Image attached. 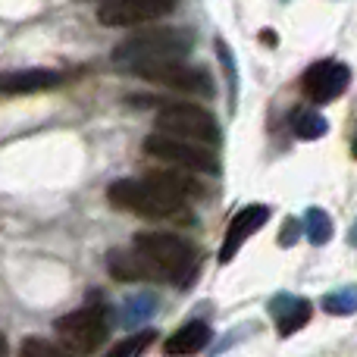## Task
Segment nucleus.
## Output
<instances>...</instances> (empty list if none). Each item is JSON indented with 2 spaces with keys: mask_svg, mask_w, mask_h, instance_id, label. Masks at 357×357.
Returning <instances> with one entry per match:
<instances>
[{
  "mask_svg": "<svg viewBox=\"0 0 357 357\" xmlns=\"http://www.w3.org/2000/svg\"><path fill=\"white\" fill-rule=\"evenodd\" d=\"M132 248L148 260V266L154 270V279H167L178 289H185V282L195 273V248L173 232H138Z\"/></svg>",
  "mask_w": 357,
  "mask_h": 357,
  "instance_id": "obj_1",
  "label": "nucleus"
},
{
  "mask_svg": "<svg viewBox=\"0 0 357 357\" xmlns=\"http://www.w3.org/2000/svg\"><path fill=\"white\" fill-rule=\"evenodd\" d=\"M191 47H195V38L185 29H144L116 44L110 60L123 69H132L138 63L160 60V56H185Z\"/></svg>",
  "mask_w": 357,
  "mask_h": 357,
  "instance_id": "obj_2",
  "label": "nucleus"
},
{
  "mask_svg": "<svg viewBox=\"0 0 357 357\" xmlns=\"http://www.w3.org/2000/svg\"><path fill=\"white\" fill-rule=\"evenodd\" d=\"M107 201L113 207H119L123 213H135V216H144V220H178L185 210V204L169 201L148 178H142V182L138 178H116L107 188Z\"/></svg>",
  "mask_w": 357,
  "mask_h": 357,
  "instance_id": "obj_3",
  "label": "nucleus"
},
{
  "mask_svg": "<svg viewBox=\"0 0 357 357\" xmlns=\"http://www.w3.org/2000/svg\"><path fill=\"white\" fill-rule=\"evenodd\" d=\"M56 335H60V345L69 348V354H88L98 351L107 342L110 333V314H107L104 304H85V307L73 310V314L60 317L54 323Z\"/></svg>",
  "mask_w": 357,
  "mask_h": 357,
  "instance_id": "obj_4",
  "label": "nucleus"
},
{
  "mask_svg": "<svg viewBox=\"0 0 357 357\" xmlns=\"http://www.w3.org/2000/svg\"><path fill=\"white\" fill-rule=\"evenodd\" d=\"M129 73H135L144 82H154V85H167L182 94H195V98H210L213 94V79L204 69L182 63V56H160V60L138 63Z\"/></svg>",
  "mask_w": 357,
  "mask_h": 357,
  "instance_id": "obj_5",
  "label": "nucleus"
},
{
  "mask_svg": "<svg viewBox=\"0 0 357 357\" xmlns=\"http://www.w3.org/2000/svg\"><path fill=\"white\" fill-rule=\"evenodd\" d=\"M144 151H148L154 160H163L169 167H182L188 173H216L220 163H216L213 151L201 142H188V138L178 135H167V132H157V135H148L144 142Z\"/></svg>",
  "mask_w": 357,
  "mask_h": 357,
  "instance_id": "obj_6",
  "label": "nucleus"
},
{
  "mask_svg": "<svg viewBox=\"0 0 357 357\" xmlns=\"http://www.w3.org/2000/svg\"><path fill=\"white\" fill-rule=\"evenodd\" d=\"M157 132L188 138V142L216 144L220 142V126L213 113H207L197 104H163L157 110Z\"/></svg>",
  "mask_w": 357,
  "mask_h": 357,
  "instance_id": "obj_7",
  "label": "nucleus"
},
{
  "mask_svg": "<svg viewBox=\"0 0 357 357\" xmlns=\"http://www.w3.org/2000/svg\"><path fill=\"white\" fill-rule=\"evenodd\" d=\"M176 10V0H100L98 19L110 29H129V25H148Z\"/></svg>",
  "mask_w": 357,
  "mask_h": 357,
  "instance_id": "obj_8",
  "label": "nucleus"
},
{
  "mask_svg": "<svg viewBox=\"0 0 357 357\" xmlns=\"http://www.w3.org/2000/svg\"><path fill=\"white\" fill-rule=\"evenodd\" d=\"M351 85V69L339 60H320L314 66H307L301 79V91L314 104H329V100L342 98Z\"/></svg>",
  "mask_w": 357,
  "mask_h": 357,
  "instance_id": "obj_9",
  "label": "nucleus"
},
{
  "mask_svg": "<svg viewBox=\"0 0 357 357\" xmlns=\"http://www.w3.org/2000/svg\"><path fill=\"white\" fill-rule=\"evenodd\" d=\"M266 220H270V207H266V204H248V207H241L226 229V238H222V248H220V264H229V260L238 254V248L245 245Z\"/></svg>",
  "mask_w": 357,
  "mask_h": 357,
  "instance_id": "obj_10",
  "label": "nucleus"
},
{
  "mask_svg": "<svg viewBox=\"0 0 357 357\" xmlns=\"http://www.w3.org/2000/svg\"><path fill=\"white\" fill-rule=\"evenodd\" d=\"M63 85L56 69H22V73H0V98H22V94L54 91Z\"/></svg>",
  "mask_w": 357,
  "mask_h": 357,
  "instance_id": "obj_11",
  "label": "nucleus"
},
{
  "mask_svg": "<svg viewBox=\"0 0 357 357\" xmlns=\"http://www.w3.org/2000/svg\"><path fill=\"white\" fill-rule=\"evenodd\" d=\"M144 178H148L160 195H167L169 201H176V204H191V201H197V197L207 195V188H204L195 176H188V169H182V167H176V169H151Z\"/></svg>",
  "mask_w": 357,
  "mask_h": 357,
  "instance_id": "obj_12",
  "label": "nucleus"
},
{
  "mask_svg": "<svg viewBox=\"0 0 357 357\" xmlns=\"http://www.w3.org/2000/svg\"><path fill=\"white\" fill-rule=\"evenodd\" d=\"M270 310H273V320H276L279 335H295L298 329L307 326L310 314H314V310H310V304L304 301V298H295V295L273 298Z\"/></svg>",
  "mask_w": 357,
  "mask_h": 357,
  "instance_id": "obj_13",
  "label": "nucleus"
},
{
  "mask_svg": "<svg viewBox=\"0 0 357 357\" xmlns=\"http://www.w3.org/2000/svg\"><path fill=\"white\" fill-rule=\"evenodd\" d=\"M110 276L119 282H138V279H154V270L148 266V260L132 248V251H113L110 254Z\"/></svg>",
  "mask_w": 357,
  "mask_h": 357,
  "instance_id": "obj_14",
  "label": "nucleus"
},
{
  "mask_svg": "<svg viewBox=\"0 0 357 357\" xmlns=\"http://www.w3.org/2000/svg\"><path fill=\"white\" fill-rule=\"evenodd\" d=\"M207 342H210V326L201 320H191V323H185V326H178L163 348H167V354H195V351H201Z\"/></svg>",
  "mask_w": 357,
  "mask_h": 357,
  "instance_id": "obj_15",
  "label": "nucleus"
},
{
  "mask_svg": "<svg viewBox=\"0 0 357 357\" xmlns=\"http://www.w3.org/2000/svg\"><path fill=\"white\" fill-rule=\"evenodd\" d=\"M157 310V295H151V291H135V295H129L123 304H119V323H123L126 329H138L144 320H151Z\"/></svg>",
  "mask_w": 357,
  "mask_h": 357,
  "instance_id": "obj_16",
  "label": "nucleus"
},
{
  "mask_svg": "<svg viewBox=\"0 0 357 357\" xmlns=\"http://www.w3.org/2000/svg\"><path fill=\"white\" fill-rule=\"evenodd\" d=\"M291 129H295V135L301 142H317V138H323L329 132V123L323 119V113L310 110V107H298L291 113Z\"/></svg>",
  "mask_w": 357,
  "mask_h": 357,
  "instance_id": "obj_17",
  "label": "nucleus"
},
{
  "mask_svg": "<svg viewBox=\"0 0 357 357\" xmlns=\"http://www.w3.org/2000/svg\"><path fill=\"white\" fill-rule=\"evenodd\" d=\"M304 235L310 238V245H326L333 238V220H329L326 210L310 207L304 213Z\"/></svg>",
  "mask_w": 357,
  "mask_h": 357,
  "instance_id": "obj_18",
  "label": "nucleus"
},
{
  "mask_svg": "<svg viewBox=\"0 0 357 357\" xmlns=\"http://www.w3.org/2000/svg\"><path fill=\"white\" fill-rule=\"evenodd\" d=\"M323 310L333 317H348L357 310V289H339L323 298Z\"/></svg>",
  "mask_w": 357,
  "mask_h": 357,
  "instance_id": "obj_19",
  "label": "nucleus"
},
{
  "mask_svg": "<svg viewBox=\"0 0 357 357\" xmlns=\"http://www.w3.org/2000/svg\"><path fill=\"white\" fill-rule=\"evenodd\" d=\"M154 329H144V333H138V335H129L126 342H119V345H113V357H129V354H142V351H148L151 345H154Z\"/></svg>",
  "mask_w": 357,
  "mask_h": 357,
  "instance_id": "obj_20",
  "label": "nucleus"
},
{
  "mask_svg": "<svg viewBox=\"0 0 357 357\" xmlns=\"http://www.w3.org/2000/svg\"><path fill=\"white\" fill-rule=\"evenodd\" d=\"M19 354H25V357H63V354H69V348L54 345V342H44V339H25L22 348H19Z\"/></svg>",
  "mask_w": 357,
  "mask_h": 357,
  "instance_id": "obj_21",
  "label": "nucleus"
},
{
  "mask_svg": "<svg viewBox=\"0 0 357 357\" xmlns=\"http://www.w3.org/2000/svg\"><path fill=\"white\" fill-rule=\"evenodd\" d=\"M298 232H301V222L298 220H285L282 222V235H279V245H295L298 241Z\"/></svg>",
  "mask_w": 357,
  "mask_h": 357,
  "instance_id": "obj_22",
  "label": "nucleus"
},
{
  "mask_svg": "<svg viewBox=\"0 0 357 357\" xmlns=\"http://www.w3.org/2000/svg\"><path fill=\"white\" fill-rule=\"evenodd\" d=\"M6 351H10V345H6V339H3V333H0V357H3Z\"/></svg>",
  "mask_w": 357,
  "mask_h": 357,
  "instance_id": "obj_23",
  "label": "nucleus"
},
{
  "mask_svg": "<svg viewBox=\"0 0 357 357\" xmlns=\"http://www.w3.org/2000/svg\"><path fill=\"white\" fill-rule=\"evenodd\" d=\"M348 241H351V245L357 248V222H354V226H351V235H348Z\"/></svg>",
  "mask_w": 357,
  "mask_h": 357,
  "instance_id": "obj_24",
  "label": "nucleus"
},
{
  "mask_svg": "<svg viewBox=\"0 0 357 357\" xmlns=\"http://www.w3.org/2000/svg\"><path fill=\"white\" fill-rule=\"evenodd\" d=\"M351 154H354V160H357V135H354V142H351Z\"/></svg>",
  "mask_w": 357,
  "mask_h": 357,
  "instance_id": "obj_25",
  "label": "nucleus"
}]
</instances>
